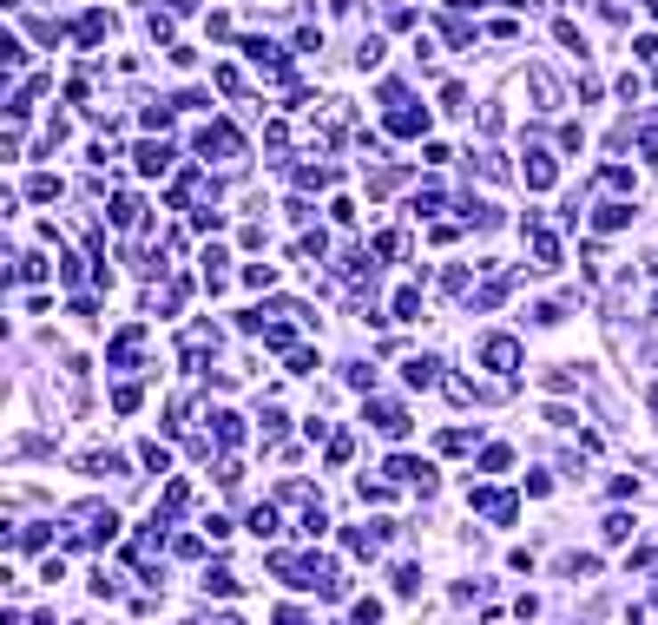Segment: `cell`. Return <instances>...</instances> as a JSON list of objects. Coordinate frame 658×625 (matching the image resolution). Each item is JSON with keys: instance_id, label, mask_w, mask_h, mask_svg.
Masks as SVG:
<instances>
[{"instance_id": "cell-1", "label": "cell", "mask_w": 658, "mask_h": 625, "mask_svg": "<svg viewBox=\"0 0 658 625\" xmlns=\"http://www.w3.org/2000/svg\"><path fill=\"white\" fill-rule=\"evenodd\" d=\"M382 106H389V112H382V126H389V139H428V106H415V99L402 93L395 79L382 86Z\"/></svg>"}, {"instance_id": "cell-2", "label": "cell", "mask_w": 658, "mask_h": 625, "mask_svg": "<svg viewBox=\"0 0 658 625\" xmlns=\"http://www.w3.org/2000/svg\"><path fill=\"white\" fill-rule=\"evenodd\" d=\"M66 520H73V547H79V540H112V533H119V514L99 507V500H79Z\"/></svg>"}, {"instance_id": "cell-3", "label": "cell", "mask_w": 658, "mask_h": 625, "mask_svg": "<svg viewBox=\"0 0 658 625\" xmlns=\"http://www.w3.org/2000/svg\"><path fill=\"white\" fill-rule=\"evenodd\" d=\"M362 421H369V428H376V434H389V442H402V434L415 428V421H409V409H402V402H376V395L362 402Z\"/></svg>"}, {"instance_id": "cell-4", "label": "cell", "mask_w": 658, "mask_h": 625, "mask_svg": "<svg viewBox=\"0 0 658 625\" xmlns=\"http://www.w3.org/2000/svg\"><path fill=\"white\" fill-rule=\"evenodd\" d=\"M467 507H475V514H487L494 527H514V520H520V500L500 494V487H467Z\"/></svg>"}, {"instance_id": "cell-5", "label": "cell", "mask_w": 658, "mask_h": 625, "mask_svg": "<svg viewBox=\"0 0 658 625\" xmlns=\"http://www.w3.org/2000/svg\"><path fill=\"white\" fill-rule=\"evenodd\" d=\"M198 151H205V158H244V132L231 119H211L205 132H198Z\"/></svg>"}, {"instance_id": "cell-6", "label": "cell", "mask_w": 658, "mask_h": 625, "mask_svg": "<svg viewBox=\"0 0 658 625\" xmlns=\"http://www.w3.org/2000/svg\"><path fill=\"white\" fill-rule=\"evenodd\" d=\"M520 362H527V356H520V343H514V336H481V369H494V376H520Z\"/></svg>"}, {"instance_id": "cell-7", "label": "cell", "mask_w": 658, "mask_h": 625, "mask_svg": "<svg viewBox=\"0 0 658 625\" xmlns=\"http://www.w3.org/2000/svg\"><path fill=\"white\" fill-rule=\"evenodd\" d=\"M527 270H540V277H547V270H560V238H553L547 224H540V217H527Z\"/></svg>"}, {"instance_id": "cell-8", "label": "cell", "mask_w": 658, "mask_h": 625, "mask_svg": "<svg viewBox=\"0 0 658 625\" xmlns=\"http://www.w3.org/2000/svg\"><path fill=\"white\" fill-rule=\"evenodd\" d=\"M244 60L257 66V73H270V79H290V60H283V46H270L264 33H250V40H244Z\"/></svg>"}, {"instance_id": "cell-9", "label": "cell", "mask_w": 658, "mask_h": 625, "mask_svg": "<svg viewBox=\"0 0 658 625\" xmlns=\"http://www.w3.org/2000/svg\"><path fill=\"white\" fill-rule=\"evenodd\" d=\"M389 481H409V487H421V494H435V467L428 461H415V454H389V467H382Z\"/></svg>"}, {"instance_id": "cell-10", "label": "cell", "mask_w": 658, "mask_h": 625, "mask_svg": "<svg viewBox=\"0 0 658 625\" xmlns=\"http://www.w3.org/2000/svg\"><path fill=\"white\" fill-rule=\"evenodd\" d=\"M139 349H145V323H126L119 336H112V349H106V369H132Z\"/></svg>"}, {"instance_id": "cell-11", "label": "cell", "mask_w": 658, "mask_h": 625, "mask_svg": "<svg viewBox=\"0 0 658 625\" xmlns=\"http://www.w3.org/2000/svg\"><path fill=\"white\" fill-rule=\"evenodd\" d=\"M132 158H139V172H145V178H165V172H172V158H178V151L165 145V139H139V145H132Z\"/></svg>"}, {"instance_id": "cell-12", "label": "cell", "mask_w": 658, "mask_h": 625, "mask_svg": "<svg viewBox=\"0 0 658 625\" xmlns=\"http://www.w3.org/2000/svg\"><path fill=\"white\" fill-rule=\"evenodd\" d=\"M520 178H527L533 191H547V184L560 178V158H553L547 145H527V165H520Z\"/></svg>"}, {"instance_id": "cell-13", "label": "cell", "mask_w": 658, "mask_h": 625, "mask_svg": "<svg viewBox=\"0 0 658 625\" xmlns=\"http://www.w3.org/2000/svg\"><path fill=\"white\" fill-rule=\"evenodd\" d=\"M205 421H211V442H217V448H238V442H244V415H231V409H211Z\"/></svg>"}, {"instance_id": "cell-14", "label": "cell", "mask_w": 658, "mask_h": 625, "mask_svg": "<svg viewBox=\"0 0 658 625\" xmlns=\"http://www.w3.org/2000/svg\"><path fill=\"white\" fill-rule=\"evenodd\" d=\"M402 382H409V388H435V382H442V356H409V362H402Z\"/></svg>"}, {"instance_id": "cell-15", "label": "cell", "mask_w": 658, "mask_h": 625, "mask_svg": "<svg viewBox=\"0 0 658 625\" xmlns=\"http://www.w3.org/2000/svg\"><path fill=\"white\" fill-rule=\"evenodd\" d=\"M106 33H112V13H99V7H93V13H79L73 40H79V46H99V40H106Z\"/></svg>"}, {"instance_id": "cell-16", "label": "cell", "mask_w": 658, "mask_h": 625, "mask_svg": "<svg viewBox=\"0 0 658 625\" xmlns=\"http://www.w3.org/2000/svg\"><path fill=\"white\" fill-rule=\"evenodd\" d=\"M632 217H638V211L626 205V198H613V205H599V211H593V231H626Z\"/></svg>"}, {"instance_id": "cell-17", "label": "cell", "mask_w": 658, "mask_h": 625, "mask_svg": "<svg viewBox=\"0 0 658 625\" xmlns=\"http://www.w3.org/2000/svg\"><path fill=\"white\" fill-rule=\"evenodd\" d=\"M139 119H145V132H151V139H165V132H172V119H178V106H172V99H151V106L139 112Z\"/></svg>"}, {"instance_id": "cell-18", "label": "cell", "mask_w": 658, "mask_h": 625, "mask_svg": "<svg viewBox=\"0 0 658 625\" xmlns=\"http://www.w3.org/2000/svg\"><path fill=\"white\" fill-rule=\"evenodd\" d=\"M527 86H533V99H540V112H553V106H560V86H553V73H547V66H527Z\"/></svg>"}, {"instance_id": "cell-19", "label": "cell", "mask_w": 658, "mask_h": 625, "mask_svg": "<svg viewBox=\"0 0 658 625\" xmlns=\"http://www.w3.org/2000/svg\"><path fill=\"white\" fill-rule=\"evenodd\" d=\"M79 467H86V475H126V454H112V448H93V454H79Z\"/></svg>"}, {"instance_id": "cell-20", "label": "cell", "mask_w": 658, "mask_h": 625, "mask_svg": "<svg viewBox=\"0 0 658 625\" xmlns=\"http://www.w3.org/2000/svg\"><path fill=\"white\" fill-rule=\"evenodd\" d=\"M475 442H481V428H442V434H435V448H442V454H467Z\"/></svg>"}, {"instance_id": "cell-21", "label": "cell", "mask_w": 658, "mask_h": 625, "mask_svg": "<svg viewBox=\"0 0 658 625\" xmlns=\"http://www.w3.org/2000/svg\"><path fill=\"white\" fill-rule=\"evenodd\" d=\"M250 533H257V540H277L283 533V520H277V507H270V500L250 507Z\"/></svg>"}, {"instance_id": "cell-22", "label": "cell", "mask_w": 658, "mask_h": 625, "mask_svg": "<svg viewBox=\"0 0 658 625\" xmlns=\"http://www.w3.org/2000/svg\"><path fill=\"white\" fill-rule=\"evenodd\" d=\"M184 507H191V481H172V487H165V500H158V520L184 514Z\"/></svg>"}, {"instance_id": "cell-23", "label": "cell", "mask_w": 658, "mask_h": 625, "mask_svg": "<svg viewBox=\"0 0 658 625\" xmlns=\"http://www.w3.org/2000/svg\"><path fill=\"white\" fill-rule=\"evenodd\" d=\"M421 316V290H395V303H389V323H415Z\"/></svg>"}, {"instance_id": "cell-24", "label": "cell", "mask_w": 658, "mask_h": 625, "mask_svg": "<svg viewBox=\"0 0 658 625\" xmlns=\"http://www.w3.org/2000/svg\"><path fill=\"white\" fill-rule=\"evenodd\" d=\"M442 205H448V198H442V184H421V191L409 198V211H415V217H435Z\"/></svg>"}, {"instance_id": "cell-25", "label": "cell", "mask_w": 658, "mask_h": 625, "mask_svg": "<svg viewBox=\"0 0 658 625\" xmlns=\"http://www.w3.org/2000/svg\"><path fill=\"white\" fill-rule=\"evenodd\" d=\"M508 467H514V448H508V442L481 448V475H508Z\"/></svg>"}, {"instance_id": "cell-26", "label": "cell", "mask_w": 658, "mask_h": 625, "mask_svg": "<svg viewBox=\"0 0 658 625\" xmlns=\"http://www.w3.org/2000/svg\"><path fill=\"white\" fill-rule=\"evenodd\" d=\"M205 593H211V599H231V593H238V572H231V566H211V572H205Z\"/></svg>"}, {"instance_id": "cell-27", "label": "cell", "mask_w": 658, "mask_h": 625, "mask_svg": "<svg viewBox=\"0 0 658 625\" xmlns=\"http://www.w3.org/2000/svg\"><path fill=\"white\" fill-rule=\"evenodd\" d=\"M139 211H145L139 198H132V191H119V198H112V211H106V217H112V224L126 231V224H139Z\"/></svg>"}, {"instance_id": "cell-28", "label": "cell", "mask_w": 658, "mask_h": 625, "mask_svg": "<svg viewBox=\"0 0 658 625\" xmlns=\"http://www.w3.org/2000/svg\"><path fill=\"white\" fill-rule=\"evenodd\" d=\"M257 336H264V349H283V356L297 349V329H290V323H264Z\"/></svg>"}, {"instance_id": "cell-29", "label": "cell", "mask_w": 658, "mask_h": 625, "mask_svg": "<svg viewBox=\"0 0 658 625\" xmlns=\"http://www.w3.org/2000/svg\"><path fill=\"white\" fill-rule=\"evenodd\" d=\"M297 527L310 533V540H323V533H329V514H323V500H310V507H303V520H297Z\"/></svg>"}, {"instance_id": "cell-30", "label": "cell", "mask_w": 658, "mask_h": 625, "mask_svg": "<svg viewBox=\"0 0 658 625\" xmlns=\"http://www.w3.org/2000/svg\"><path fill=\"white\" fill-rule=\"evenodd\" d=\"M560 572H566V580H593V572H599V560H593V553H566V560H560Z\"/></svg>"}, {"instance_id": "cell-31", "label": "cell", "mask_w": 658, "mask_h": 625, "mask_svg": "<svg viewBox=\"0 0 658 625\" xmlns=\"http://www.w3.org/2000/svg\"><path fill=\"white\" fill-rule=\"evenodd\" d=\"M599 533L613 540V547H626V540H632V514H605V520H599Z\"/></svg>"}, {"instance_id": "cell-32", "label": "cell", "mask_w": 658, "mask_h": 625, "mask_svg": "<svg viewBox=\"0 0 658 625\" xmlns=\"http://www.w3.org/2000/svg\"><path fill=\"white\" fill-rule=\"evenodd\" d=\"M336 172H329V165H297V184H303V191H323V184H329Z\"/></svg>"}, {"instance_id": "cell-33", "label": "cell", "mask_w": 658, "mask_h": 625, "mask_svg": "<svg viewBox=\"0 0 658 625\" xmlns=\"http://www.w3.org/2000/svg\"><path fill=\"white\" fill-rule=\"evenodd\" d=\"M139 402H145V388H139V382H119V388H112V409H119V415H132Z\"/></svg>"}, {"instance_id": "cell-34", "label": "cell", "mask_w": 658, "mask_h": 625, "mask_svg": "<svg viewBox=\"0 0 658 625\" xmlns=\"http://www.w3.org/2000/svg\"><path fill=\"white\" fill-rule=\"evenodd\" d=\"M343 382H349V388H362V395H376V369H369V362H349V369H343Z\"/></svg>"}, {"instance_id": "cell-35", "label": "cell", "mask_w": 658, "mask_h": 625, "mask_svg": "<svg viewBox=\"0 0 658 625\" xmlns=\"http://www.w3.org/2000/svg\"><path fill=\"white\" fill-rule=\"evenodd\" d=\"M139 461L151 467V475H165V467H172V448H165V442H145V448H139Z\"/></svg>"}, {"instance_id": "cell-36", "label": "cell", "mask_w": 658, "mask_h": 625, "mask_svg": "<svg viewBox=\"0 0 658 625\" xmlns=\"http://www.w3.org/2000/svg\"><path fill=\"white\" fill-rule=\"evenodd\" d=\"M349 625H382V599H356L349 605Z\"/></svg>"}, {"instance_id": "cell-37", "label": "cell", "mask_w": 658, "mask_h": 625, "mask_svg": "<svg viewBox=\"0 0 658 625\" xmlns=\"http://www.w3.org/2000/svg\"><path fill=\"white\" fill-rule=\"evenodd\" d=\"M244 283L250 290H270V283H277V264H244Z\"/></svg>"}, {"instance_id": "cell-38", "label": "cell", "mask_w": 658, "mask_h": 625, "mask_svg": "<svg viewBox=\"0 0 658 625\" xmlns=\"http://www.w3.org/2000/svg\"><path fill=\"white\" fill-rule=\"evenodd\" d=\"M395 593H402V599L421 593V566H395Z\"/></svg>"}, {"instance_id": "cell-39", "label": "cell", "mask_w": 658, "mask_h": 625, "mask_svg": "<svg viewBox=\"0 0 658 625\" xmlns=\"http://www.w3.org/2000/svg\"><path fill=\"white\" fill-rule=\"evenodd\" d=\"M356 66H362V73H369V66H382V33H369V40L356 46Z\"/></svg>"}, {"instance_id": "cell-40", "label": "cell", "mask_w": 658, "mask_h": 625, "mask_svg": "<svg viewBox=\"0 0 658 625\" xmlns=\"http://www.w3.org/2000/svg\"><path fill=\"white\" fill-rule=\"evenodd\" d=\"M402 257V231H382L376 238V264H395Z\"/></svg>"}, {"instance_id": "cell-41", "label": "cell", "mask_w": 658, "mask_h": 625, "mask_svg": "<svg viewBox=\"0 0 658 625\" xmlns=\"http://www.w3.org/2000/svg\"><path fill=\"white\" fill-rule=\"evenodd\" d=\"M638 151H646V158L658 165V112H652V119H646V126H638Z\"/></svg>"}, {"instance_id": "cell-42", "label": "cell", "mask_w": 658, "mask_h": 625, "mask_svg": "<svg viewBox=\"0 0 658 625\" xmlns=\"http://www.w3.org/2000/svg\"><path fill=\"white\" fill-rule=\"evenodd\" d=\"M599 184H613V191H632V172H626V165H605Z\"/></svg>"}, {"instance_id": "cell-43", "label": "cell", "mask_w": 658, "mask_h": 625, "mask_svg": "<svg viewBox=\"0 0 658 625\" xmlns=\"http://www.w3.org/2000/svg\"><path fill=\"white\" fill-rule=\"evenodd\" d=\"M349 454H356V442H349V434H329V467H343Z\"/></svg>"}, {"instance_id": "cell-44", "label": "cell", "mask_w": 658, "mask_h": 625, "mask_svg": "<svg viewBox=\"0 0 658 625\" xmlns=\"http://www.w3.org/2000/svg\"><path fill=\"white\" fill-rule=\"evenodd\" d=\"M46 270H53V264H46V257H40V250H33V257H20V277H27V283H40V277H46Z\"/></svg>"}, {"instance_id": "cell-45", "label": "cell", "mask_w": 658, "mask_h": 625, "mask_svg": "<svg viewBox=\"0 0 658 625\" xmlns=\"http://www.w3.org/2000/svg\"><path fill=\"white\" fill-rule=\"evenodd\" d=\"M257 421H264V442H277V434H283V409H270V402H264Z\"/></svg>"}, {"instance_id": "cell-46", "label": "cell", "mask_w": 658, "mask_h": 625, "mask_svg": "<svg viewBox=\"0 0 658 625\" xmlns=\"http://www.w3.org/2000/svg\"><path fill=\"white\" fill-rule=\"evenodd\" d=\"M442 106H448V112H467V86H454V79H448V86H442Z\"/></svg>"}, {"instance_id": "cell-47", "label": "cell", "mask_w": 658, "mask_h": 625, "mask_svg": "<svg viewBox=\"0 0 658 625\" xmlns=\"http://www.w3.org/2000/svg\"><path fill=\"white\" fill-rule=\"evenodd\" d=\"M27 191H33V198H40V205H46V198H60V178H46V172H40V178L27 184Z\"/></svg>"}, {"instance_id": "cell-48", "label": "cell", "mask_w": 658, "mask_h": 625, "mask_svg": "<svg viewBox=\"0 0 658 625\" xmlns=\"http://www.w3.org/2000/svg\"><path fill=\"white\" fill-rule=\"evenodd\" d=\"M217 487H244V467L238 461H217Z\"/></svg>"}, {"instance_id": "cell-49", "label": "cell", "mask_w": 658, "mask_h": 625, "mask_svg": "<svg viewBox=\"0 0 658 625\" xmlns=\"http://www.w3.org/2000/svg\"><path fill=\"white\" fill-rule=\"evenodd\" d=\"M191 224H198V231H224V211L205 205V211H191Z\"/></svg>"}, {"instance_id": "cell-50", "label": "cell", "mask_w": 658, "mask_h": 625, "mask_svg": "<svg viewBox=\"0 0 658 625\" xmlns=\"http://www.w3.org/2000/svg\"><path fill=\"white\" fill-rule=\"evenodd\" d=\"M316 369V349H290V376H310Z\"/></svg>"}, {"instance_id": "cell-51", "label": "cell", "mask_w": 658, "mask_h": 625, "mask_svg": "<svg viewBox=\"0 0 658 625\" xmlns=\"http://www.w3.org/2000/svg\"><path fill=\"white\" fill-rule=\"evenodd\" d=\"M356 494H362V500H376V507H382V500H389V481H356Z\"/></svg>"}, {"instance_id": "cell-52", "label": "cell", "mask_w": 658, "mask_h": 625, "mask_svg": "<svg viewBox=\"0 0 658 625\" xmlns=\"http://www.w3.org/2000/svg\"><path fill=\"white\" fill-rule=\"evenodd\" d=\"M553 33H560V46H573V53H586V40H580V27H573V20H560Z\"/></svg>"}, {"instance_id": "cell-53", "label": "cell", "mask_w": 658, "mask_h": 625, "mask_svg": "<svg viewBox=\"0 0 658 625\" xmlns=\"http://www.w3.org/2000/svg\"><path fill=\"white\" fill-rule=\"evenodd\" d=\"M632 53H638V60H646L652 73H658V40H632Z\"/></svg>"}, {"instance_id": "cell-54", "label": "cell", "mask_w": 658, "mask_h": 625, "mask_svg": "<svg viewBox=\"0 0 658 625\" xmlns=\"http://www.w3.org/2000/svg\"><path fill=\"white\" fill-rule=\"evenodd\" d=\"M277 625H310V613H297V605H277Z\"/></svg>"}, {"instance_id": "cell-55", "label": "cell", "mask_w": 658, "mask_h": 625, "mask_svg": "<svg viewBox=\"0 0 658 625\" xmlns=\"http://www.w3.org/2000/svg\"><path fill=\"white\" fill-rule=\"evenodd\" d=\"M646 7H652V20H658V0H646Z\"/></svg>"}, {"instance_id": "cell-56", "label": "cell", "mask_w": 658, "mask_h": 625, "mask_svg": "<svg viewBox=\"0 0 658 625\" xmlns=\"http://www.w3.org/2000/svg\"><path fill=\"white\" fill-rule=\"evenodd\" d=\"M652 316H658V296H652Z\"/></svg>"}, {"instance_id": "cell-57", "label": "cell", "mask_w": 658, "mask_h": 625, "mask_svg": "<svg viewBox=\"0 0 658 625\" xmlns=\"http://www.w3.org/2000/svg\"><path fill=\"white\" fill-rule=\"evenodd\" d=\"M652 362H658V356H652Z\"/></svg>"}]
</instances>
